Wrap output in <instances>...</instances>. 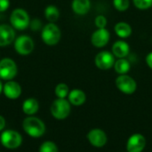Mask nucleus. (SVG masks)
<instances>
[{
  "mask_svg": "<svg viewBox=\"0 0 152 152\" xmlns=\"http://www.w3.org/2000/svg\"><path fill=\"white\" fill-rule=\"evenodd\" d=\"M22 127L24 132L33 138L41 137L45 132V123L34 116H28L22 122Z\"/></svg>",
  "mask_w": 152,
  "mask_h": 152,
  "instance_id": "1",
  "label": "nucleus"
},
{
  "mask_svg": "<svg viewBox=\"0 0 152 152\" xmlns=\"http://www.w3.org/2000/svg\"><path fill=\"white\" fill-rule=\"evenodd\" d=\"M50 110L52 116L55 119L63 120L69 116L71 110V104L66 99L57 98L53 102Z\"/></svg>",
  "mask_w": 152,
  "mask_h": 152,
  "instance_id": "2",
  "label": "nucleus"
},
{
  "mask_svg": "<svg viewBox=\"0 0 152 152\" xmlns=\"http://www.w3.org/2000/svg\"><path fill=\"white\" fill-rule=\"evenodd\" d=\"M61 30L59 27L53 22H49L46 24L41 33V38L43 42L47 45H55L59 43L61 39Z\"/></svg>",
  "mask_w": 152,
  "mask_h": 152,
  "instance_id": "3",
  "label": "nucleus"
},
{
  "mask_svg": "<svg viewBox=\"0 0 152 152\" xmlns=\"http://www.w3.org/2000/svg\"><path fill=\"white\" fill-rule=\"evenodd\" d=\"M10 22L13 28L18 30H24L29 26V15L24 9L16 8L11 13Z\"/></svg>",
  "mask_w": 152,
  "mask_h": 152,
  "instance_id": "4",
  "label": "nucleus"
},
{
  "mask_svg": "<svg viewBox=\"0 0 152 152\" xmlns=\"http://www.w3.org/2000/svg\"><path fill=\"white\" fill-rule=\"evenodd\" d=\"M1 144L9 150H14L19 148L22 143L21 135L14 130H5L0 135Z\"/></svg>",
  "mask_w": 152,
  "mask_h": 152,
  "instance_id": "5",
  "label": "nucleus"
},
{
  "mask_svg": "<svg viewBox=\"0 0 152 152\" xmlns=\"http://www.w3.org/2000/svg\"><path fill=\"white\" fill-rule=\"evenodd\" d=\"M18 68L15 61L10 58H4L0 61V78L9 81L15 77Z\"/></svg>",
  "mask_w": 152,
  "mask_h": 152,
  "instance_id": "6",
  "label": "nucleus"
},
{
  "mask_svg": "<svg viewBox=\"0 0 152 152\" xmlns=\"http://www.w3.org/2000/svg\"><path fill=\"white\" fill-rule=\"evenodd\" d=\"M117 88L125 94H133L137 89L136 81L128 75H119L116 79Z\"/></svg>",
  "mask_w": 152,
  "mask_h": 152,
  "instance_id": "7",
  "label": "nucleus"
},
{
  "mask_svg": "<svg viewBox=\"0 0 152 152\" xmlns=\"http://www.w3.org/2000/svg\"><path fill=\"white\" fill-rule=\"evenodd\" d=\"M34 47L35 44L33 39L27 35H21L14 41V49L20 55H28L31 53Z\"/></svg>",
  "mask_w": 152,
  "mask_h": 152,
  "instance_id": "8",
  "label": "nucleus"
},
{
  "mask_svg": "<svg viewBox=\"0 0 152 152\" xmlns=\"http://www.w3.org/2000/svg\"><path fill=\"white\" fill-rule=\"evenodd\" d=\"M89 143L94 148H102L108 142V136L106 133L100 128H94L90 130L86 135Z\"/></svg>",
  "mask_w": 152,
  "mask_h": 152,
  "instance_id": "9",
  "label": "nucleus"
},
{
  "mask_svg": "<svg viewBox=\"0 0 152 152\" xmlns=\"http://www.w3.org/2000/svg\"><path fill=\"white\" fill-rule=\"evenodd\" d=\"M146 144V138L142 134H134L126 142V151L127 152H142Z\"/></svg>",
  "mask_w": 152,
  "mask_h": 152,
  "instance_id": "10",
  "label": "nucleus"
},
{
  "mask_svg": "<svg viewBox=\"0 0 152 152\" xmlns=\"http://www.w3.org/2000/svg\"><path fill=\"white\" fill-rule=\"evenodd\" d=\"M115 56L113 53L108 51L100 52L94 60L95 65L98 69L102 70H108L114 66L115 63Z\"/></svg>",
  "mask_w": 152,
  "mask_h": 152,
  "instance_id": "11",
  "label": "nucleus"
},
{
  "mask_svg": "<svg viewBox=\"0 0 152 152\" xmlns=\"http://www.w3.org/2000/svg\"><path fill=\"white\" fill-rule=\"evenodd\" d=\"M110 38V32L106 28H98L93 33L91 37V42L93 45H94L95 47L102 48L109 43Z\"/></svg>",
  "mask_w": 152,
  "mask_h": 152,
  "instance_id": "12",
  "label": "nucleus"
},
{
  "mask_svg": "<svg viewBox=\"0 0 152 152\" xmlns=\"http://www.w3.org/2000/svg\"><path fill=\"white\" fill-rule=\"evenodd\" d=\"M15 39V32L12 26L0 24V47L11 45Z\"/></svg>",
  "mask_w": 152,
  "mask_h": 152,
  "instance_id": "13",
  "label": "nucleus"
},
{
  "mask_svg": "<svg viewBox=\"0 0 152 152\" xmlns=\"http://www.w3.org/2000/svg\"><path fill=\"white\" fill-rule=\"evenodd\" d=\"M3 93L6 98L10 100H16L21 94V86L19 83L12 80H9L4 85Z\"/></svg>",
  "mask_w": 152,
  "mask_h": 152,
  "instance_id": "14",
  "label": "nucleus"
},
{
  "mask_svg": "<svg viewBox=\"0 0 152 152\" xmlns=\"http://www.w3.org/2000/svg\"><path fill=\"white\" fill-rule=\"evenodd\" d=\"M129 52H130L129 45L123 40L115 42L112 46V53L118 59L126 58L129 54Z\"/></svg>",
  "mask_w": 152,
  "mask_h": 152,
  "instance_id": "15",
  "label": "nucleus"
},
{
  "mask_svg": "<svg viewBox=\"0 0 152 152\" xmlns=\"http://www.w3.org/2000/svg\"><path fill=\"white\" fill-rule=\"evenodd\" d=\"M68 101L73 106H81L86 101V95L80 89H73L68 95Z\"/></svg>",
  "mask_w": 152,
  "mask_h": 152,
  "instance_id": "16",
  "label": "nucleus"
},
{
  "mask_svg": "<svg viewBox=\"0 0 152 152\" xmlns=\"http://www.w3.org/2000/svg\"><path fill=\"white\" fill-rule=\"evenodd\" d=\"M71 7L76 14L85 15L91 8V2L90 0H73Z\"/></svg>",
  "mask_w": 152,
  "mask_h": 152,
  "instance_id": "17",
  "label": "nucleus"
},
{
  "mask_svg": "<svg viewBox=\"0 0 152 152\" xmlns=\"http://www.w3.org/2000/svg\"><path fill=\"white\" fill-rule=\"evenodd\" d=\"M39 104L38 102L34 98L26 99L22 103V110L28 116H33L38 111Z\"/></svg>",
  "mask_w": 152,
  "mask_h": 152,
  "instance_id": "18",
  "label": "nucleus"
},
{
  "mask_svg": "<svg viewBox=\"0 0 152 152\" xmlns=\"http://www.w3.org/2000/svg\"><path fill=\"white\" fill-rule=\"evenodd\" d=\"M115 32L121 38H127L132 34L131 26L124 21H120L115 25Z\"/></svg>",
  "mask_w": 152,
  "mask_h": 152,
  "instance_id": "19",
  "label": "nucleus"
},
{
  "mask_svg": "<svg viewBox=\"0 0 152 152\" xmlns=\"http://www.w3.org/2000/svg\"><path fill=\"white\" fill-rule=\"evenodd\" d=\"M113 67L115 69V71L118 74L126 75L129 72V70L131 69V64L126 58H121L115 61Z\"/></svg>",
  "mask_w": 152,
  "mask_h": 152,
  "instance_id": "20",
  "label": "nucleus"
},
{
  "mask_svg": "<svg viewBox=\"0 0 152 152\" xmlns=\"http://www.w3.org/2000/svg\"><path fill=\"white\" fill-rule=\"evenodd\" d=\"M45 16L49 22L54 23L60 17V11L55 5H48L45 10Z\"/></svg>",
  "mask_w": 152,
  "mask_h": 152,
  "instance_id": "21",
  "label": "nucleus"
},
{
  "mask_svg": "<svg viewBox=\"0 0 152 152\" xmlns=\"http://www.w3.org/2000/svg\"><path fill=\"white\" fill-rule=\"evenodd\" d=\"M54 93L55 95L58 98L61 99H66V97H68L69 94V86L64 84V83H60L56 86L55 89H54Z\"/></svg>",
  "mask_w": 152,
  "mask_h": 152,
  "instance_id": "22",
  "label": "nucleus"
},
{
  "mask_svg": "<svg viewBox=\"0 0 152 152\" xmlns=\"http://www.w3.org/2000/svg\"><path fill=\"white\" fill-rule=\"evenodd\" d=\"M58 147L57 145L51 141H46L45 142H43L40 147H39V151L38 152H58Z\"/></svg>",
  "mask_w": 152,
  "mask_h": 152,
  "instance_id": "23",
  "label": "nucleus"
},
{
  "mask_svg": "<svg viewBox=\"0 0 152 152\" xmlns=\"http://www.w3.org/2000/svg\"><path fill=\"white\" fill-rule=\"evenodd\" d=\"M114 7L120 12H124L129 8L130 1L129 0H113Z\"/></svg>",
  "mask_w": 152,
  "mask_h": 152,
  "instance_id": "24",
  "label": "nucleus"
},
{
  "mask_svg": "<svg viewBox=\"0 0 152 152\" xmlns=\"http://www.w3.org/2000/svg\"><path fill=\"white\" fill-rule=\"evenodd\" d=\"M134 4L140 10H147L152 6V0H133Z\"/></svg>",
  "mask_w": 152,
  "mask_h": 152,
  "instance_id": "25",
  "label": "nucleus"
},
{
  "mask_svg": "<svg viewBox=\"0 0 152 152\" xmlns=\"http://www.w3.org/2000/svg\"><path fill=\"white\" fill-rule=\"evenodd\" d=\"M94 23L98 28H105L107 25V19L103 15H98L94 20Z\"/></svg>",
  "mask_w": 152,
  "mask_h": 152,
  "instance_id": "26",
  "label": "nucleus"
},
{
  "mask_svg": "<svg viewBox=\"0 0 152 152\" xmlns=\"http://www.w3.org/2000/svg\"><path fill=\"white\" fill-rule=\"evenodd\" d=\"M29 26L31 28L32 30H38L41 28V26H42V23L40 21V20L38 19H34L30 23H29Z\"/></svg>",
  "mask_w": 152,
  "mask_h": 152,
  "instance_id": "27",
  "label": "nucleus"
},
{
  "mask_svg": "<svg viewBox=\"0 0 152 152\" xmlns=\"http://www.w3.org/2000/svg\"><path fill=\"white\" fill-rule=\"evenodd\" d=\"M10 6L9 0H0V12H5Z\"/></svg>",
  "mask_w": 152,
  "mask_h": 152,
  "instance_id": "28",
  "label": "nucleus"
},
{
  "mask_svg": "<svg viewBox=\"0 0 152 152\" xmlns=\"http://www.w3.org/2000/svg\"><path fill=\"white\" fill-rule=\"evenodd\" d=\"M146 63L150 67V69H152V52L147 55V57H146Z\"/></svg>",
  "mask_w": 152,
  "mask_h": 152,
  "instance_id": "29",
  "label": "nucleus"
},
{
  "mask_svg": "<svg viewBox=\"0 0 152 152\" xmlns=\"http://www.w3.org/2000/svg\"><path fill=\"white\" fill-rule=\"evenodd\" d=\"M5 127V119L3 116L0 115V132L3 131Z\"/></svg>",
  "mask_w": 152,
  "mask_h": 152,
  "instance_id": "30",
  "label": "nucleus"
},
{
  "mask_svg": "<svg viewBox=\"0 0 152 152\" xmlns=\"http://www.w3.org/2000/svg\"><path fill=\"white\" fill-rule=\"evenodd\" d=\"M3 87H4V85H3L2 82L0 81V94H1V93L3 92Z\"/></svg>",
  "mask_w": 152,
  "mask_h": 152,
  "instance_id": "31",
  "label": "nucleus"
}]
</instances>
